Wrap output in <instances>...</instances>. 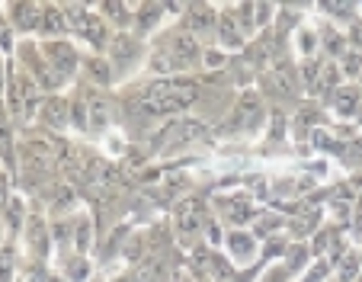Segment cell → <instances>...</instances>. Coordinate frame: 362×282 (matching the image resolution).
Here are the masks:
<instances>
[{"instance_id": "cell-1", "label": "cell", "mask_w": 362, "mask_h": 282, "mask_svg": "<svg viewBox=\"0 0 362 282\" xmlns=\"http://www.w3.org/2000/svg\"><path fill=\"white\" fill-rule=\"evenodd\" d=\"M192 103H196V87L189 81H158L141 97V106L148 112H180Z\"/></svg>"}, {"instance_id": "cell-2", "label": "cell", "mask_w": 362, "mask_h": 282, "mask_svg": "<svg viewBox=\"0 0 362 282\" xmlns=\"http://www.w3.org/2000/svg\"><path fill=\"white\" fill-rule=\"evenodd\" d=\"M42 58H45V64L55 71L62 81H68L77 71V64H81V52H77L71 42H62V39L45 42V45H42Z\"/></svg>"}, {"instance_id": "cell-3", "label": "cell", "mask_w": 362, "mask_h": 282, "mask_svg": "<svg viewBox=\"0 0 362 282\" xmlns=\"http://www.w3.org/2000/svg\"><path fill=\"white\" fill-rule=\"evenodd\" d=\"M106 52H110L112 71H116L119 77H125L138 64V58H141V42L132 39L129 33H119V35H112V42H110V49Z\"/></svg>"}, {"instance_id": "cell-4", "label": "cell", "mask_w": 362, "mask_h": 282, "mask_svg": "<svg viewBox=\"0 0 362 282\" xmlns=\"http://www.w3.org/2000/svg\"><path fill=\"white\" fill-rule=\"evenodd\" d=\"M39 122L55 131L71 125V103L64 97H45L42 100V110H39Z\"/></svg>"}, {"instance_id": "cell-5", "label": "cell", "mask_w": 362, "mask_h": 282, "mask_svg": "<svg viewBox=\"0 0 362 282\" xmlns=\"http://www.w3.org/2000/svg\"><path fill=\"white\" fill-rule=\"evenodd\" d=\"M26 247L29 254L35 257V260H45L48 257V237H52V231L45 228V221H42V215H26Z\"/></svg>"}, {"instance_id": "cell-6", "label": "cell", "mask_w": 362, "mask_h": 282, "mask_svg": "<svg viewBox=\"0 0 362 282\" xmlns=\"http://www.w3.org/2000/svg\"><path fill=\"white\" fill-rule=\"evenodd\" d=\"M4 13L10 16V26L20 29V33H29V29H39L42 20V7L39 4H7Z\"/></svg>"}, {"instance_id": "cell-7", "label": "cell", "mask_w": 362, "mask_h": 282, "mask_svg": "<svg viewBox=\"0 0 362 282\" xmlns=\"http://www.w3.org/2000/svg\"><path fill=\"white\" fill-rule=\"evenodd\" d=\"M68 29V16L64 7H42V20H39V33L45 35V42H55L58 35Z\"/></svg>"}, {"instance_id": "cell-8", "label": "cell", "mask_w": 362, "mask_h": 282, "mask_svg": "<svg viewBox=\"0 0 362 282\" xmlns=\"http://www.w3.org/2000/svg\"><path fill=\"white\" fill-rule=\"evenodd\" d=\"M87 122L93 131H106V125H110V103H106V97L93 93L87 100Z\"/></svg>"}, {"instance_id": "cell-9", "label": "cell", "mask_w": 362, "mask_h": 282, "mask_svg": "<svg viewBox=\"0 0 362 282\" xmlns=\"http://www.w3.org/2000/svg\"><path fill=\"white\" fill-rule=\"evenodd\" d=\"M225 244H228V250H231V257L238 263H247L253 257V250H257L253 237H250V234H244V231H228Z\"/></svg>"}, {"instance_id": "cell-10", "label": "cell", "mask_w": 362, "mask_h": 282, "mask_svg": "<svg viewBox=\"0 0 362 282\" xmlns=\"http://www.w3.org/2000/svg\"><path fill=\"white\" fill-rule=\"evenodd\" d=\"M90 276V260L83 254H71L64 260V282H87Z\"/></svg>"}, {"instance_id": "cell-11", "label": "cell", "mask_w": 362, "mask_h": 282, "mask_svg": "<svg viewBox=\"0 0 362 282\" xmlns=\"http://www.w3.org/2000/svg\"><path fill=\"white\" fill-rule=\"evenodd\" d=\"M83 64H87L93 83H100V87H110V83H112V74H116V71H112V64L106 61V58H87Z\"/></svg>"}, {"instance_id": "cell-12", "label": "cell", "mask_w": 362, "mask_h": 282, "mask_svg": "<svg viewBox=\"0 0 362 282\" xmlns=\"http://www.w3.org/2000/svg\"><path fill=\"white\" fill-rule=\"evenodd\" d=\"M160 13H164V7H158V4H141V7H138V26L151 29L160 20Z\"/></svg>"}, {"instance_id": "cell-13", "label": "cell", "mask_w": 362, "mask_h": 282, "mask_svg": "<svg viewBox=\"0 0 362 282\" xmlns=\"http://www.w3.org/2000/svg\"><path fill=\"white\" fill-rule=\"evenodd\" d=\"M218 33H221V45H238L240 42V29L234 26V20H228V16L218 20Z\"/></svg>"}, {"instance_id": "cell-14", "label": "cell", "mask_w": 362, "mask_h": 282, "mask_svg": "<svg viewBox=\"0 0 362 282\" xmlns=\"http://www.w3.org/2000/svg\"><path fill=\"white\" fill-rule=\"evenodd\" d=\"M189 16H192V29H205V26H218V23H212L215 20V13L209 7H189Z\"/></svg>"}, {"instance_id": "cell-15", "label": "cell", "mask_w": 362, "mask_h": 282, "mask_svg": "<svg viewBox=\"0 0 362 282\" xmlns=\"http://www.w3.org/2000/svg\"><path fill=\"white\" fill-rule=\"evenodd\" d=\"M356 269H359V257H356V254H343L340 257V279L343 282H353L356 279Z\"/></svg>"}, {"instance_id": "cell-16", "label": "cell", "mask_w": 362, "mask_h": 282, "mask_svg": "<svg viewBox=\"0 0 362 282\" xmlns=\"http://www.w3.org/2000/svg\"><path fill=\"white\" fill-rule=\"evenodd\" d=\"M334 106L340 112H353L356 110V90H340V93H334Z\"/></svg>"}, {"instance_id": "cell-17", "label": "cell", "mask_w": 362, "mask_h": 282, "mask_svg": "<svg viewBox=\"0 0 362 282\" xmlns=\"http://www.w3.org/2000/svg\"><path fill=\"white\" fill-rule=\"evenodd\" d=\"M4 71H7V64H4V58H0V90H7V81H10V77H4Z\"/></svg>"}, {"instance_id": "cell-18", "label": "cell", "mask_w": 362, "mask_h": 282, "mask_svg": "<svg viewBox=\"0 0 362 282\" xmlns=\"http://www.w3.org/2000/svg\"><path fill=\"white\" fill-rule=\"evenodd\" d=\"M0 225H4V215H0ZM0 237H4V228H0Z\"/></svg>"}]
</instances>
